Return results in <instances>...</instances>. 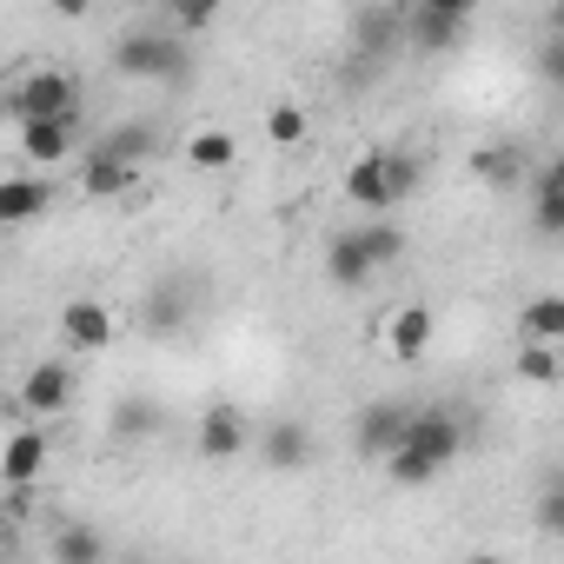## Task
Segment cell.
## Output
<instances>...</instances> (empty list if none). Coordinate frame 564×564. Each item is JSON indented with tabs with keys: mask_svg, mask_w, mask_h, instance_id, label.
Masks as SVG:
<instances>
[{
	"mask_svg": "<svg viewBox=\"0 0 564 564\" xmlns=\"http://www.w3.org/2000/svg\"><path fill=\"white\" fill-rule=\"evenodd\" d=\"M458 452H465V425H458V412L452 405H412V425H405V438L392 445V458H386V471H392V485H432L445 465H458Z\"/></svg>",
	"mask_w": 564,
	"mask_h": 564,
	"instance_id": "1",
	"label": "cell"
},
{
	"mask_svg": "<svg viewBox=\"0 0 564 564\" xmlns=\"http://www.w3.org/2000/svg\"><path fill=\"white\" fill-rule=\"evenodd\" d=\"M186 67H193V54L166 28H127L113 41V74H127V80H186Z\"/></svg>",
	"mask_w": 564,
	"mask_h": 564,
	"instance_id": "2",
	"label": "cell"
},
{
	"mask_svg": "<svg viewBox=\"0 0 564 564\" xmlns=\"http://www.w3.org/2000/svg\"><path fill=\"white\" fill-rule=\"evenodd\" d=\"M8 107H14L21 127H28V120H74V113H80V80H74L67 67H34V74L14 80Z\"/></svg>",
	"mask_w": 564,
	"mask_h": 564,
	"instance_id": "3",
	"label": "cell"
},
{
	"mask_svg": "<svg viewBox=\"0 0 564 564\" xmlns=\"http://www.w3.org/2000/svg\"><path fill=\"white\" fill-rule=\"evenodd\" d=\"M399 28H405V47L452 54L471 28V0H419V8H399Z\"/></svg>",
	"mask_w": 564,
	"mask_h": 564,
	"instance_id": "4",
	"label": "cell"
},
{
	"mask_svg": "<svg viewBox=\"0 0 564 564\" xmlns=\"http://www.w3.org/2000/svg\"><path fill=\"white\" fill-rule=\"evenodd\" d=\"M193 445H199V458L226 465V458H239V452L252 445V419H246L232 399H213V405L199 412V425H193Z\"/></svg>",
	"mask_w": 564,
	"mask_h": 564,
	"instance_id": "5",
	"label": "cell"
},
{
	"mask_svg": "<svg viewBox=\"0 0 564 564\" xmlns=\"http://www.w3.org/2000/svg\"><path fill=\"white\" fill-rule=\"evenodd\" d=\"M405 425H412V405H405V399H372V405H359V419H352V445L386 465L392 445L405 438Z\"/></svg>",
	"mask_w": 564,
	"mask_h": 564,
	"instance_id": "6",
	"label": "cell"
},
{
	"mask_svg": "<svg viewBox=\"0 0 564 564\" xmlns=\"http://www.w3.org/2000/svg\"><path fill=\"white\" fill-rule=\"evenodd\" d=\"M252 445H259L265 471H306V465H313V425H300V419H272V425H259Z\"/></svg>",
	"mask_w": 564,
	"mask_h": 564,
	"instance_id": "7",
	"label": "cell"
},
{
	"mask_svg": "<svg viewBox=\"0 0 564 564\" xmlns=\"http://www.w3.org/2000/svg\"><path fill=\"white\" fill-rule=\"evenodd\" d=\"M113 333H120V319H113L100 300H67V306H61V339H67L74 352H107Z\"/></svg>",
	"mask_w": 564,
	"mask_h": 564,
	"instance_id": "8",
	"label": "cell"
},
{
	"mask_svg": "<svg viewBox=\"0 0 564 564\" xmlns=\"http://www.w3.org/2000/svg\"><path fill=\"white\" fill-rule=\"evenodd\" d=\"M21 405H28L34 419L67 412V405H74V366H67V359H41V366L21 379Z\"/></svg>",
	"mask_w": 564,
	"mask_h": 564,
	"instance_id": "9",
	"label": "cell"
},
{
	"mask_svg": "<svg viewBox=\"0 0 564 564\" xmlns=\"http://www.w3.org/2000/svg\"><path fill=\"white\" fill-rule=\"evenodd\" d=\"M54 213V186L41 173H8L0 180V226H34Z\"/></svg>",
	"mask_w": 564,
	"mask_h": 564,
	"instance_id": "10",
	"label": "cell"
},
{
	"mask_svg": "<svg viewBox=\"0 0 564 564\" xmlns=\"http://www.w3.org/2000/svg\"><path fill=\"white\" fill-rule=\"evenodd\" d=\"M41 471H47V425H21L8 445H0V485L28 491Z\"/></svg>",
	"mask_w": 564,
	"mask_h": 564,
	"instance_id": "11",
	"label": "cell"
},
{
	"mask_svg": "<svg viewBox=\"0 0 564 564\" xmlns=\"http://www.w3.org/2000/svg\"><path fill=\"white\" fill-rule=\"evenodd\" d=\"M74 147H80V113L74 120H28L21 127V160H34V166H61V160H74Z\"/></svg>",
	"mask_w": 564,
	"mask_h": 564,
	"instance_id": "12",
	"label": "cell"
},
{
	"mask_svg": "<svg viewBox=\"0 0 564 564\" xmlns=\"http://www.w3.org/2000/svg\"><path fill=\"white\" fill-rule=\"evenodd\" d=\"M432 333H438L432 306H399V313L386 319V352H392L399 366H419V359L432 352Z\"/></svg>",
	"mask_w": 564,
	"mask_h": 564,
	"instance_id": "13",
	"label": "cell"
},
{
	"mask_svg": "<svg viewBox=\"0 0 564 564\" xmlns=\"http://www.w3.org/2000/svg\"><path fill=\"white\" fill-rule=\"evenodd\" d=\"M405 47V28H399V8H359L352 14V54H366V61H386V54H399Z\"/></svg>",
	"mask_w": 564,
	"mask_h": 564,
	"instance_id": "14",
	"label": "cell"
},
{
	"mask_svg": "<svg viewBox=\"0 0 564 564\" xmlns=\"http://www.w3.org/2000/svg\"><path fill=\"white\" fill-rule=\"evenodd\" d=\"M346 199H352V206H366V213H392V206H399V199H392L386 153H366V160H352V173H346Z\"/></svg>",
	"mask_w": 564,
	"mask_h": 564,
	"instance_id": "15",
	"label": "cell"
},
{
	"mask_svg": "<svg viewBox=\"0 0 564 564\" xmlns=\"http://www.w3.org/2000/svg\"><path fill=\"white\" fill-rule=\"evenodd\" d=\"M47 551H54V564H113L107 531H100V524H80V518H74V524H61Z\"/></svg>",
	"mask_w": 564,
	"mask_h": 564,
	"instance_id": "16",
	"label": "cell"
},
{
	"mask_svg": "<svg viewBox=\"0 0 564 564\" xmlns=\"http://www.w3.org/2000/svg\"><path fill=\"white\" fill-rule=\"evenodd\" d=\"M524 160H531V153H524L518 140H491V147H478V153H471V173H478L485 186L511 193V186L524 180Z\"/></svg>",
	"mask_w": 564,
	"mask_h": 564,
	"instance_id": "17",
	"label": "cell"
},
{
	"mask_svg": "<svg viewBox=\"0 0 564 564\" xmlns=\"http://www.w3.org/2000/svg\"><path fill=\"white\" fill-rule=\"evenodd\" d=\"M133 186H140V166L87 153V166H80V193H87V199H120V193H133Z\"/></svg>",
	"mask_w": 564,
	"mask_h": 564,
	"instance_id": "18",
	"label": "cell"
},
{
	"mask_svg": "<svg viewBox=\"0 0 564 564\" xmlns=\"http://www.w3.org/2000/svg\"><path fill=\"white\" fill-rule=\"evenodd\" d=\"M326 279H333V286H366V279H372V259H366V246H359L352 226L333 232V246H326Z\"/></svg>",
	"mask_w": 564,
	"mask_h": 564,
	"instance_id": "19",
	"label": "cell"
},
{
	"mask_svg": "<svg viewBox=\"0 0 564 564\" xmlns=\"http://www.w3.org/2000/svg\"><path fill=\"white\" fill-rule=\"evenodd\" d=\"M518 333H524V346H557V339H564V300H557V293H538V300L518 313Z\"/></svg>",
	"mask_w": 564,
	"mask_h": 564,
	"instance_id": "20",
	"label": "cell"
},
{
	"mask_svg": "<svg viewBox=\"0 0 564 564\" xmlns=\"http://www.w3.org/2000/svg\"><path fill=\"white\" fill-rule=\"evenodd\" d=\"M531 226H538V239H557V232H564V173H557V166H544V173H538Z\"/></svg>",
	"mask_w": 564,
	"mask_h": 564,
	"instance_id": "21",
	"label": "cell"
},
{
	"mask_svg": "<svg viewBox=\"0 0 564 564\" xmlns=\"http://www.w3.org/2000/svg\"><path fill=\"white\" fill-rule=\"evenodd\" d=\"M186 160H193V173H226V166L239 160V140H232L226 127H206V133L186 140Z\"/></svg>",
	"mask_w": 564,
	"mask_h": 564,
	"instance_id": "22",
	"label": "cell"
},
{
	"mask_svg": "<svg viewBox=\"0 0 564 564\" xmlns=\"http://www.w3.org/2000/svg\"><path fill=\"white\" fill-rule=\"evenodd\" d=\"M153 147H160V133H153V127H140V120H127V127H113L94 153H100V160H127V166H140Z\"/></svg>",
	"mask_w": 564,
	"mask_h": 564,
	"instance_id": "23",
	"label": "cell"
},
{
	"mask_svg": "<svg viewBox=\"0 0 564 564\" xmlns=\"http://www.w3.org/2000/svg\"><path fill=\"white\" fill-rule=\"evenodd\" d=\"M352 232H359V246H366L372 272H386V265H399V259H405V232H399L392 219H366V226H352Z\"/></svg>",
	"mask_w": 564,
	"mask_h": 564,
	"instance_id": "24",
	"label": "cell"
},
{
	"mask_svg": "<svg viewBox=\"0 0 564 564\" xmlns=\"http://www.w3.org/2000/svg\"><path fill=\"white\" fill-rule=\"evenodd\" d=\"M180 319H193V313H186V286L173 279V286H160L147 300V333H180Z\"/></svg>",
	"mask_w": 564,
	"mask_h": 564,
	"instance_id": "25",
	"label": "cell"
},
{
	"mask_svg": "<svg viewBox=\"0 0 564 564\" xmlns=\"http://www.w3.org/2000/svg\"><path fill=\"white\" fill-rule=\"evenodd\" d=\"M306 127H313V120H306V107H293V100L265 107V140H272V147H300V140H306Z\"/></svg>",
	"mask_w": 564,
	"mask_h": 564,
	"instance_id": "26",
	"label": "cell"
},
{
	"mask_svg": "<svg viewBox=\"0 0 564 564\" xmlns=\"http://www.w3.org/2000/svg\"><path fill=\"white\" fill-rule=\"evenodd\" d=\"M557 366H564L557 346H524V352H518V379H524V386H557Z\"/></svg>",
	"mask_w": 564,
	"mask_h": 564,
	"instance_id": "27",
	"label": "cell"
},
{
	"mask_svg": "<svg viewBox=\"0 0 564 564\" xmlns=\"http://www.w3.org/2000/svg\"><path fill=\"white\" fill-rule=\"evenodd\" d=\"M386 173H392V199L405 206V199L419 193V160H412V153H386Z\"/></svg>",
	"mask_w": 564,
	"mask_h": 564,
	"instance_id": "28",
	"label": "cell"
},
{
	"mask_svg": "<svg viewBox=\"0 0 564 564\" xmlns=\"http://www.w3.org/2000/svg\"><path fill=\"white\" fill-rule=\"evenodd\" d=\"M180 34H199V28H213V8H206V0H180V8L166 14Z\"/></svg>",
	"mask_w": 564,
	"mask_h": 564,
	"instance_id": "29",
	"label": "cell"
},
{
	"mask_svg": "<svg viewBox=\"0 0 564 564\" xmlns=\"http://www.w3.org/2000/svg\"><path fill=\"white\" fill-rule=\"evenodd\" d=\"M120 432H153V405H120Z\"/></svg>",
	"mask_w": 564,
	"mask_h": 564,
	"instance_id": "30",
	"label": "cell"
},
{
	"mask_svg": "<svg viewBox=\"0 0 564 564\" xmlns=\"http://www.w3.org/2000/svg\"><path fill=\"white\" fill-rule=\"evenodd\" d=\"M557 524H564V498L544 491V505H538V531H557Z\"/></svg>",
	"mask_w": 564,
	"mask_h": 564,
	"instance_id": "31",
	"label": "cell"
},
{
	"mask_svg": "<svg viewBox=\"0 0 564 564\" xmlns=\"http://www.w3.org/2000/svg\"><path fill=\"white\" fill-rule=\"evenodd\" d=\"M465 564H505V557H498V551H471Z\"/></svg>",
	"mask_w": 564,
	"mask_h": 564,
	"instance_id": "32",
	"label": "cell"
}]
</instances>
